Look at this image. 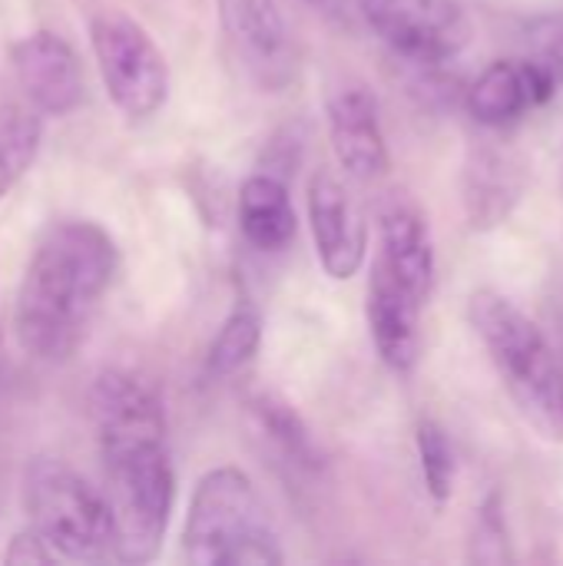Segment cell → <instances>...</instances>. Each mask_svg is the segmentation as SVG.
Segmentation results:
<instances>
[{"label":"cell","mask_w":563,"mask_h":566,"mask_svg":"<svg viewBox=\"0 0 563 566\" xmlns=\"http://www.w3.org/2000/svg\"><path fill=\"white\" fill-rule=\"evenodd\" d=\"M90 46L106 96L126 119H149L169 99V63L149 30L123 10L90 20Z\"/></svg>","instance_id":"6"},{"label":"cell","mask_w":563,"mask_h":566,"mask_svg":"<svg viewBox=\"0 0 563 566\" xmlns=\"http://www.w3.org/2000/svg\"><path fill=\"white\" fill-rule=\"evenodd\" d=\"M418 461H421V478L425 491L435 504H445L455 488V448L451 438L445 434L441 424L421 421L418 424Z\"/></svg>","instance_id":"20"},{"label":"cell","mask_w":563,"mask_h":566,"mask_svg":"<svg viewBox=\"0 0 563 566\" xmlns=\"http://www.w3.org/2000/svg\"><path fill=\"white\" fill-rule=\"evenodd\" d=\"M305 206H309V229L322 269L335 282L358 275L368 255V226L345 182L335 172L319 169L309 179Z\"/></svg>","instance_id":"9"},{"label":"cell","mask_w":563,"mask_h":566,"mask_svg":"<svg viewBox=\"0 0 563 566\" xmlns=\"http://www.w3.org/2000/svg\"><path fill=\"white\" fill-rule=\"evenodd\" d=\"M10 63L27 103L40 116H70L83 103V66L66 36L33 30L10 46Z\"/></svg>","instance_id":"10"},{"label":"cell","mask_w":563,"mask_h":566,"mask_svg":"<svg viewBox=\"0 0 563 566\" xmlns=\"http://www.w3.org/2000/svg\"><path fill=\"white\" fill-rule=\"evenodd\" d=\"M246 415L252 438L279 474H285L289 481H315L325 471V454L315 434L285 398L272 391H256L246 401Z\"/></svg>","instance_id":"13"},{"label":"cell","mask_w":563,"mask_h":566,"mask_svg":"<svg viewBox=\"0 0 563 566\" xmlns=\"http://www.w3.org/2000/svg\"><path fill=\"white\" fill-rule=\"evenodd\" d=\"M23 511L56 557L76 564L113 560L116 537L106 497L63 458L37 454L23 468Z\"/></svg>","instance_id":"5"},{"label":"cell","mask_w":563,"mask_h":566,"mask_svg":"<svg viewBox=\"0 0 563 566\" xmlns=\"http://www.w3.org/2000/svg\"><path fill=\"white\" fill-rule=\"evenodd\" d=\"M554 93L557 80L538 60H498L468 83L465 106L475 123L504 129L521 123L531 109L551 103Z\"/></svg>","instance_id":"11"},{"label":"cell","mask_w":563,"mask_h":566,"mask_svg":"<svg viewBox=\"0 0 563 566\" xmlns=\"http://www.w3.org/2000/svg\"><path fill=\"white\" fill-rule=\"evenodd\" d=\"M239 229L259 252H282L299 232L295 202L289 186L275 172H256L239 189Z\"/></svg>","instance_id":"16"},{"label":"cell","mask_w":563,"mask_h":566,"mask_svg":"<svg viewBox=\"0 0 563 566\" xmlns=\"http://www.w3.org/2000/svg\"><path fill=\"white\" fill-rule=\"evenodd\" d=\"M528 46L531 60H538L557 80V86H563V13L538 17L528 27Z\"/></svg>","instance_id":"21"},{"label":"cell","mask_w":563,"mask_h":566,"mask_svg":"<svg viewBox=\"0 0 563 566\" xmlns=\"http://www.w3.org/2000/svg\"><path fill=\"white\" fill-rule=\"evenodd\" d=\"M219 20L232 53L259 86L282 90L292 83L295 43L275 0H219Z\"/></svg>","instance_id":"8"},{"label":"cell","mask_w":563,"mask_h":566,"mask_svg":"<svg viewBox=\"0 0 563 566\" xmlns=\"http://www.w3.org/2000/svg\"><path fill=\"white\" fill-rule=\"evenodd\" d=\"M183 557L196 566H279L285 564L269 507L242 468L222 464L196 481Z\"/></svg>","instance_id":"4"},{"label":"cell","mask_w":563,"mask_h":566,"mask_svg":"<svg viewBox=\"0 0 563 566\" xmlns=\"http://www.w3.org/2000/svg\"><path fill=\"white\" fill-rule=\"evenodd\" d=\"M119 252L113 235L90 219H63L43 229L23 269L13 302L17 345L46 365L66 361L86 338Z\"/></svg>","instance_id":"2"},{"label":"cell","mask_w":563,"mask_h":566,"mask_svg":"<svg viewBox=\"0 0 563 566\" xmlns=\"http://www.w3.org/2000/svg\"><path fill=\"white\" fill-rule=\"evenodd\" d=\"M259 345H262V312L256 308L252 298L242 295V298H236V305L222 318L216 338L209 342V352L202 361L206 381L236 378L242 368L252 365V358L259 355Z\"/></svg>","instance_id":"17"},{"label":"cell","mask_w":563,"mask_h":566,"mask_svg":"<svg viewBox=\"0 0 563 566\" xmlns=\"http://www.w3.org/2000/svg\"><path fill=\"white\" fill-rule=\"evenodd\" d=\"M90 418L116 537L113 560L149 564L166 541L176 507V468L166 441L163 398L136 375L103 368L90 385Z\"/></svg>","instance_id":"1"},{"label":"cell","mask_w":563,"mask_h":566,"mask_svg":"<svg viewBox=\"0 0 563 566\" xmlns=\"http://www.w3.org/2000/svg\"><path fill=\"white\" fill-rule=\"evenodd\" d=\"M358 13L411 66H445L471 43V17L461 0H358Z\"/></svg>","instance_id":"7"},{"label":"cell","mask_w":563,"mask_h":566,"mask_svg":"<svg viewBox=\"0 0 563 566\" xmlns=\"http://www.w3.org/2000/svg\"><path fill=\"white\" fill-rule=\"evenodd\" d=\"M421 308H425V302L415 292H408L388 269H382L378 262L372 265L368 305H365L368 328H372V342L378 348V358L398 375H408L418 361Z\"/></svg>","instance_id":"14"},{"label":"cell","mask_w":563,"mask_h":566,"mask_svg":"<svg viewBox=\"0 0 563 566\" xmlns=\"http://www.w3.org/2000/svg\"><path fill=\"white\" fill-rule=\"evenodd\" d=\"M378 265L388 269L408 292H415L421 302H428L435 289V242L425 212L395 196L382 206L378 216Z\"/></svg>","instance_id":"15"},{"label":"cell","mask_w":563,"mask_h":566,"mask_svg":"<svg viewBox=\"0 0 563 566\" xmlns=\"http://www.w3.org/2000/svg\"><path fill=\"white\" fill-rule=\"evenodd\" d=\"M329 139L338 166L362 182L388 172L392 156L378 116V99L368 86H342L329 99Z\"/></svg>","instance_id":"12"},{"label":"cell","mask_w":563,"mask_h":566,"mask_svg":"<svg viewBox=\"0 0 563 566\" xmlns=\"http://www.w3.org/2000/svg\"><path fill=\"white\" fill-rule=\"evenodd\" d=\"M0 504H3V488H0Z\"/></svg>","instance_id":"24"},{"label":"cell","mask_w":563,"mask_h":566,"mask_svg":"<svg viewBox=\"0 0 563 566\" xmlns=\"http://www.w3.org/2000/svg\"><path fill=\"white\" fill-rule=\"evenodd\" d=\"M302 3H312V7H322L325 0H302Z\"/></svg>","instance_id":"23"},{"label":"cell","mask_w":563,"mask_h":566,"mask_svg":"<svg viewBox=\"0 0 563 566\" xmlns=\"http://www.w3.org/2000/svg\"><path fill=\"white\" fill-rule=\"evenodd\" d=\"M43 143V116L27 103L0 106V199L30 172Z\"/></svg>","instance_id":"18"},{"label":"cell","mask_w":563,"mask_h":566,"mask_svg":"<svg viewBox=\"0 0 563 566\" xmlns=\"http://www.w3.org/2000/svg\"><path fill=\"white\" fill-rule=\"evenodd\" d=\"M3 560L13 566L50 564V560H56V554L50 551V544H46L33 527H23V531H20V534H13V541L7 544Z\"/></svg>","instance_id":"22"},{"label":"cell","mask_w":563,"mask_h":566,"mask_svg":"<svg viewBox=\"0 0 563 566\" xmlns=\"http://www.w3.org/2000/svg\"><path fill=\"white\" fill-rule=\"evenodd\" d=\"M511 166L494 156L484 153L475 159L471 166V186H468V206L471 216L478 219V226H498L504 219V212L511 209V202L518 199L514 182H511Z\"/></svg>","instance_id":"19"},{"label":"cell","mask_w":563,"mask_h":566,"mask_svg":"<svg viewBox=\"0 0 563 566\" xmlns=\"http://www.w3.org/2000/svg\"><path fill=\"white\" fill-rule=\"evenodd\" d=\"M468 318L524 421L563 444V361L541 325L491 289L471 295Z\"/></svg>","instance_id":"3"}]
</instances>
